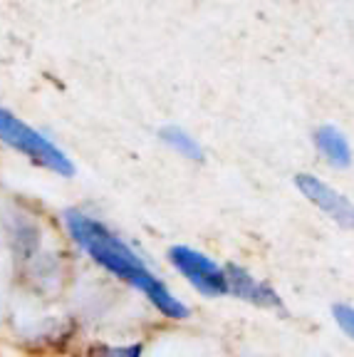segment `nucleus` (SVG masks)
Segmentation results:
<instances>
[{
    "mask_svg": "<svg viewBox=\"0 0 354 357\" xmlns=\"http://www.w3.org/2000/svg\"><path fill=\"white\" fill-rule=\"evenodd\" d=\"M87 357H141V345H124V347L94 345L87 352Z\"/></svg>",
    "mask_w": 354,
    "mask_h": 357,
    "instance_id": "obj_8",
    "label": "nucleus"
},
{
    "mask_svg": "<svg viewBox=\"0 0 354 357\" xmlns=\"http://www.w3.org/2000/svg\"><path fill=\"white\" fill-rule=\"evenodd\" d=\"M0 142H6L8 146H13L28 159H33L35 164L50 169V172L60 174V176H72L75 174V164L67 159L65 151L57 149L38 129L20 122L6 107H0Z\"/></svg>",
    "mask_w": 354,
    "mask_h": 357,
    "instance_id": "obj_2",
    "label": "nucleus"
},
{
    "mask_svg": "<svg viewBox=\"0 0 354 357\" xmlns=\"http://www.w3.org/2000/svg\"><path fill=\"white\" fill-rule=\"evenodd\" d=\"M161 139L167 142V144H171L178 154L188 156V159H201V156H203V149L199 146V142H196L194 137H188V134L178 127L161 129Z\"/></svg>",
    "mask_w": 354,
    "mask_h": 357,
    "instance_id": "obj_7",
    "label": "nucleus"
},
{
    "mask_svg": "<svg viewBox=\"0 0 354 357\" xmlns=\"http://www.w3.org/2000/svg\"><path fill=\"white\" fill-rule=\"evenodd\" d=\"M65 221L72 238L79 243V248L87 251L102 268H107L111 275L127 280L134 288L141 290L167 318H186L188 307L169 293L167 285L161 283L149 268L141 263V258L119 236L111 234L105 223L94 221L87 213L79 211H67Z\"/></svg>",
    "mask_w": 354,
    "mask_h": 357,
    "instance_id": "obj_1",
    "label": "nucleus"
},
{
    "mask_svg": "<svg viewBox=\"0 0 354 357\" xmlns=\"http://www.w3.org/2000/svg\"><path fill=\"white\" fill-rule=\"evenodd\" d=\"M226 283H228V293H236L243 301L253 303V305L261 307H280V298L275 296V290L270 285L255 280L248 271L238 268L236 263H228L226 268Z\"/></svg>",
    "mask_w": 354,
    "mask_h": 357,
    "instance_id": "obj_5",
    "label": "nucleus"
},
{
    "mask_svg": "<svg viewBox=\"0 0 354 357\" xmlns=\"http://www.w3.org/2000/svg\"><path fill=\"white\" fill-rule=\"evenodd\" d=\"M169 261L203 296H223V293H228L226 271L218 263L210 261V258H206L203 253L191 251L186 245H174L171 251H169Z\"/></svg>",
    "mask_w": 354,
    "mask_h": 357,
    "instance_id": "obj_3",
    "label": "nucleus"
},
{
    "mask_svg": "<svg viewBox=\"0 0 354 357\" xmlns=\"http://www.w3.org/2000/svg\"><path fill=\"white\" fill-rule=\"evenodd\" d=\"M295 184H298V189L302 191L317 208H322L327 216L332 218V221H337L344 229L354 231V204L347 196L337 194L332 186H327L325 181H320L317 176H310V174L295 176Z\"/></svg>",
    "mask_w": 354,
    "mask_h": 357,
    "instance_id": "obj_4",
    "label": "nucleus"
},
{
    "mask_svg": "<svg viewBox=\"0 0 354 357\" xmlns=\"http://www.w3.org/2000/svg\"><path fill=\"white\" fill-rule=\"evenodd\" d=\"M334 318H337V323L342 325L344 333L352 335V337H354V307H349V305H334Z\"/></svg>",
    "mask_w": 354,
    "mask_h": 357,
    "instance_id": "obj_9",
    "label": "nucleus"
},
{
    "mask_svg": "<svg viewBox=\"0 0 354 357\" xmlns=\"http://www.w3.org/2000/svg\"><path fill=\"white\" fill-rule=\"evenodd\" d=\"M317 146L327 156V162L334 167H349L352 162V151H349L347 139L342 137V132H337L334 127H320L315 134Z\"/></svg>",
    "mask_w": 354,
    "mask_h": 357,
    "instance_id": "obj_6",
    "label": "nucleus"
}]
</instances>
